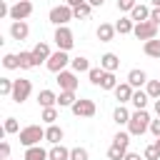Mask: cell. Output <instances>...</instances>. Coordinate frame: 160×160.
I'll use <instances>...</instances> for the list:
<instances>
[{"mask_svg": "<svg viewBox=\"0 0 160 160\" xmlns=\"http://www.w3.org/2000/svg\"><path fill=\"white\" fill-rule=\"evenodd\" d=\"M22 160H50V155H48V150H45V148H40V145H32V148H25V155H22Z\"/></svg>", "mask_w": 160, "mask_h": 160, "instance_id": "5bb4252c", "label": "cell"}, {"mask_svg": "<svg viewBox=\"0 0 160 160\" xmlns=\"http://www.w3.org/2000/svg\"><path fill=\"white\" fill-rule=\"evenodd\" d=\"M40 140H45V130L40 125H28L20 130V145L32 148V145H40Z\"/></svg>", "mask_w": 160, "mask_h": 160, "instance_id": "7a4b0ae2", "label": "cell"}, {"mask_svg": "<svg viewBox=\"0 0 160 160\" xmlns=\"http://www.w3.org/2000/svg\"><path fill=\"white\" fill-rule=\"evenodd\" d=\"M122 160H142V158H140V152H130V150H128Z\"/></svg>", "mask_w": 160, "mask_h": 160, "instance_id": "f6af8a7d", "label": "cell"}, {"mask_svg": "<svg viewBox=\"0 0 160 160\" xmlns=\"http://www.w3.org/2000/svg\"><path fill=\"white\" fill-rule=\"evenodd\" d=\"M105 72H108V70H102V68H90V70H88V78H90L92 85H100L102 78H105Z\"/></svg>", "mask_w": 160, "mask_h": 160, "instance_id": "4dcf8cb0", "label": "cell"}, {"mask_svg": "<svg viewBox=\"0 0 160 160\" xmlns=\"http://www.w3.org/2000/svg\"><path fill=\"white\" fill-rule=\"evenodd\" d=\"M100 88H102V90H115V88H118V78H115V72H105Z\"/></svg>", "mask_w": 160, "mask_h": 160, "instance_id": "d6a6232c", "label": "cell"}, {"mask_svg": "<svg viewBox=\"0 0 160 160\" xmlns=\"http://www.w3.org/2000/svg\"><path fill=\"white\" fill-rule=\"evenodd\" d=\"M115 92V100H118V105H125V102H130L132 100V92H135V88L125 80V82H118V88L112 90Z\"/></svg>", "mask_w": 160, "mask_h": 160, "instance_id": "8fae6325", "label": "cell"}, {"mask_svg": "<svg viewBox=\"0 0 160 160\" xmlns=\"http://www.w3.org/2000/svg\"><path fill=\"white\" fill-rule=\"evenodd\" d=\"M115 30H118L120 35H128V32L135 30V20H132V18H120V20L115 22Z\"/></svg>", "mask_w": 160, "mask_h": 160, "instance_id": "d4e9b609", "label": "cell"}, {"mask_svg": "<svg viewBox=\"0 0 160 160\" xmlns=\"http://www.w3.org/2000/svg\"><path fill=\"white\" fill-rule=\"evenodd\" d=\"M18 60H20V70H30V68H35L32 50H30V52H20V55H18Z\"/></svg>", "mask_w": 160, "mask_h": 160, "instance_id": "f546056e", "label": "cell"}, {"mask_svg": "<svg viewBox=\"0 0 160 160\" xmlns=\"http://www.w3.org/2000/svg\"><path fill=\"white\" fill-rule=\"evenodd\" d=\"M150 20H152L155 25H160V8H152V10H150Z\"/></svg>", "mask_w": 160, "mask_h": 160, "instance_id": "ee69618b", "label": "cell"}, {"mask_svg": "<svg viewBox=\"0 0 160 160\" xmlns=\"http://www.w3.org/2000/svg\"><path fill=\"white\" fill-rule=\"evenodd\" d=\"M142 158H145V160H160V148H158L155 142H152V145H148V148H145V152H142Z\"/></svg>", "mask_w": 160, "mask_h": 160, "instance_id": "8d00e7d4", "label": "cell"}, {"mask_svg": "<svg viewBox=\"0 0 160 160\" xmlns=\"http://www.w3.org/2000/svg\"><path fill=\"white\" fill-rule=\"evenodd\" d=\"M132 35H135L138 40H152V38L158 35V25H155L152 20L135 22V30H132Z\"/></svg>", "mask_w": 160, "mask_h": 160, "instance_id": "52a82bcc", "label": "cell"}, {"mask_svg": "<svg viewBox=\"0 0 160 160\" xmlns=\"http://www.w3.org/2000/svg\"><path fill=\"white\" fill-rule=\"evenodd\" d=\"M150 5L152 8H160V0H150Z\"/></svg>", "mask_w": 160, "mask_h": 160, "instance_id": "f907efd6", "label": "cell"}, {"mask_svg": "<svg viewBox=\"0 0 160 160\" xmlns=\"http://www.w3.org/2000/svg\"><path fill=\"white\" fill-rule=\"evenodd\" d=\"M155 115H158V118H160V98H158V100H155Z\"/></svg>", "mask_w": 160, "mask_h": 160, "instance_id": "681fc988", "label": "cell"}, {"mask_svg": "<svg viewBox=\"0 0 160 160\" xmlns=\"http://www.w3.org/2000/svg\"><path fill=\"white\" fill-rule=\"evenodd\" d=\"M82 2H88V0H68V2H65V5H70V8H80V5H82Z\"/></svg>", "mask_w": 160, "mask_h": 160, "instance_id": "7dc6e473", "label": "cell"}, {"mask_svg": "<svg viewBox=\"0 0 160 160\" xmlns=\"http://www.w3.org/2000/svg\"><path fill=\"white\" fill-rule=\"evenodd\" d=\"M48 155H50V160H70V150H68L62 142L52 145V148L48 150Z\"/></svg>", "mask_w": 160, "mask_h": 160, "instance_id": "44dd1931", "label": "cell"}, {"mask_svg": "<svg viewBox=\"0 0 160 160\" xmlns=\"http://www.w3.org/2000/svg\"><path fill=\"white\" fill-rule=\"evenodd\" d=\"M142 52H145L148 58H155V60H160V40H158V38H152V40H145V42H142Z\"/></svg>", "mask_w": 160, "mask_h": 160, "instance_id": "ffe728a7", "label": "cell"}, {"mask_svg": "<svg viewBox=\"0 0 160 160\" xmlns=\"http://www.w3.org/2000/svg\"><path fill=\"white\" fill-rule=\"evenodd\" d=\"M0 158H2V160L10 158V142H5V140L0 142Z\"/></svg>", "mask_w": 160, "mask_h": 160, "instance_id": "b9f144b4", "label": "cell"}, {"mask_svg": "<svg viewBox=\"0 0 160 160\" xmlns=\"http://www.w3.org/2000/svg\"><path fill=\"white\" fill-rule=\"evenodd\" d=\"M5 15H10V8H8V5L0 0V18H5Z\"/></svg>", "mask_w": 160, "mask_h": 160, "instance_id": "bcb514c9", "label": "cell"}, {"mask_svg": "<svg viewBox=\"0 0 160 160\" xmlns=\"http://www.w3.org/2000/svg\"><path fill=\"white\" fill-rule=\"evenodd\" d=\"M72 12H75V20H88L90 12H92V5L90 2H82L80 8H72Z\"/></svg>", "mask_w": 160, "mask_h": 160, "instance_id": "f1b7e54d", "label": "cell"}, {"mask_svg": "<svg viewBox=\"0 0 160 160\" xmlns=\"http://www.w3.org/2000/svg\"><path fill=\"white\" fill-rule=\"evenodd\" d=\"M88 2H90L92 8H102V2H105V0H88Z\"/></svg>", "mask_w": 160, "mask_h": 160, "instance_id": "c3c4849f", "label": "cell"}, {"mask_svg": "<svg viewBox=\"0 0 160 160\" xmlns=\"http://www.w3.org/2000/svg\"><path fill=\"white\" fill-rule=\"evenodd\" d=\"M90 155H88V150L85 148H72L70 150V160H88Z\"/></svg>", "mask_w": 160, "mask_h": 160, "instance_id": "ab89813d", "label": "cell"}, {"mask_svg": "<svg viewBox=\"0 0 160 160\" xmlns=\"http://www.w3.org/2000/svg\"><path fill=\"white\" fill-rule=\"evenodd\" d=\"M150 112L148 110H135L132 115H130V122H128V132L130 135H135V138H140V135H145L148 130H150Z\"/></svg>", "mask_w": 160, "mask_h": 160, "instance_id": "6da1fadb", "label": "cell"}, {"mask_svg": "<svg viewBox=\"0 0 160 160\" xmlns=\"http://www.w3.org/2000/svg\"><path fill=\"white\" fill-rule=\"evenodd\" d=\"M55 45H58V50H70L72 45H75V35H72V30L68 28V25H58V30H55Z\"/></svg>", "mask_w": 160, "mask_h": 160, "instance_id": "277c9868", "label": "cell"}, {"mask_svg": "<svg viewBox=\"0 0 160 160\" xmlns=\"http://www.w3.org/2000/svg\"><path fill=\"white\" fill-rule=\"evenodd\" d=\"M52 52H50V48H48V42H38L35 48H32V58H35V65H40V62H48V58H50Z\"/></svg>", "mask_w": 160, "mask_h": 160, "instance_id": "2e32d148", "label": "cell"}, {"mask_svg": "<svg viewBox=\"0 0 160 160\" xmlns=\"http://www.w3.org/2000/svg\"><path fill=\"white\" fill-rule=\"evenodd\" d=\"M75 90H60V95H58V105L60 108H72L75 105Z\"/></svg>", "mask_w": 160, "mask_h": 160, "instance_id": "603a6c76", "label": "cell"}, {"mask_svg": "<svg viewBox=\"0 0 160 160\" xmlns=\"http://www.w3.org/2000/svg\"><path fill=\"white\" fill-rule=\"evenodd\" d=\"M28 35H30L28 22H25V20H12V25H10V38H12V40H25Z\"/></svg>", "mask_w": 160, "mask_h": 160, "instance_id": "7c38bea8", "label": "cell"}, {"mask_svg": "<svg viewBox=\"0 0 160 160\" xmlns=\"http://www.w3.org/2000/svg\"><path fill=\"white\" fill-rule=\"evenodd\" d=\"M115 32H118V30H115V25H110V22H100V28H98V32H95V35H98V40H100V42H110V40L115 38Z\"/></svg>", "mask_w": 160, "mask_h": 160, "instance_id": "9a60e30c", "label": "cell"}, {"mask_svg": "<svg viewBox=\"0 0 160 160\" xmlns=\"http://www.w3.org/2000/svg\"><path fill=\"white\" fill-rule=\"evenodd\" d=\"M130 18H132L135 22H142V20H150V8H148V5H140V2H138V5H135V8L130 10Z\"/></svg>", "mask_w": 160, "mask_h": 160, "instance_id": "7402d4cb", "label": "cell"}, {"mask_svg": "<svg viewBox=\"0 0 160 160\" xmlns=\"http://www.w3.org/2000/svg\"><path fill=\"white\" fill-rule=\"evenodd\" d=\"M100 68L108 70V72H115V70L120 68V58H118L115 52H105V55L100 58Z\"/></svg>", "mask_w": 160, "mask_h": 160, "instance_id": "4fadbf2b", "label": "cell"}, {"mask_svg": "<svg viewBox=\"0 0 160 160\" xmlns=\"http://www.w3.org/2000/svg\"><path fill=\"white\" fill-rule=\"evenodd\" d=\"M155 145H158V148H160V138H155Z\"/></svg>", "mask_w": 160, "mask_h": 160, "instance_id": "816d5d0a", "label": "cell"}, {"mask_svg": "<svg viewBox=\"0 0 160 160\" xmlns=\"http://www.w3.org/2000/svg\"><path fill=\"white\" fill-rule=\"evenodd\" d=\"M30 92H32V82L30 80H25V78H20V80H15V85H12V102H18V105H22L28 98H30Z\"/></svg>", "mask_w": 160, "mask_h": 160, "instance_id": "8992f818", "label": "cell"}, {"mask_svg": "<svg viewBox=\"0 0 160 160\" xmlns=\"http://www.w3.org/2000/svg\"><path fill=\"white\" fill-rule=\"evenodd\" d=\"M150 132H152L155 138H160V118H158V120H150Z\"/></svg>", "mask_w": 160, "mask_h": 160, "instance_id": "7bdbcfd3", "label": "cell"}, {"mask_svg": "<svg viewBox=\"0 0 160 160\" xmlns=\"http://www.w3.org/2000/svg\"><path fill=\"white\" fill-rule=\"evenodd\" d=\"M62 135H65V132H62V128H58L55 122L45 128V140H48L50 145H58V142H62Z\"/></svg>", "mask_w": 160, "mask_h": 160, "instance_id": "ac0fdd59", "label": "cell"}, {"mask_svg": "<svg viewBox=\"0 0 160 160\" xmlns=\"http://www.w3.org/2000/svg\"><path fill=\"white\" fill-rule=\"evenodd\" d=\"M128 82H130L132 88H140V85H145V82H148V72H145V70H140V68H135V70H130V72H128Z\"/></svg>", "mask_w": 160, "mask_h": 160, "instance_id": "d6986e66", "label": "cell"}, {"mask_svg": "<svg viewBox=\"0 0 160 160\" xmlns=\"http://www.w3.org/2000/svg\"><path fill=\"white\" fill-rule=\"evenodd\" d=\"M148 100H150V95L145 92V90H135L132 92V105H135V110H145V105H148Z\"/></svg>", "mask_w": 160, "mask_h": 160, "instance_id": "484cf974", "label": "cell"}, {"mask_svg": "<svg viewBox=\"0 0 160 160\" xmlns=\"http://www.w3.org/2000/svg\"><path fill=\"white\" fill-rule=\"evenodd\" d=\"M70 65H72V70H75V72H88V70H90V62H88V58H82V55L72 58V60H70Z\"/></svg>", "mask_w": 160, "mask_h": 160, "instance_id": "4316f807", "label": "cell"}, {"mask_svg": "<svg viewBox=\"0 0 160 160\" xmlns=\"http://www.w3.org/2000/svg\"><path fill=\"white\" fill-rule=\"evenodd\" d=\"M70 60H72V58H68V50H55V52L48 58V62H45V65H48V70H50V72H55V75H58V72H62V70L68 68V62H70Z\"/></svg>", "mask_w": 160, "mask_h": 160, "instance_id": "5b68a950", "label": "cell"}, {"mask_svg": "<svg viewBox=\"0 0 160 160\" xmlns=\"http://www.w3.org/2000/svg\"><path fill=\"white\" fill-rule=\"evenodd\" d=\"M135 5H138L135 0H118V10H120V12H130Z\"/></svg>", "mask_w": 160, "mask_h": 160, "instance_id": "60d3db41", "label": "cell"}, {"mask_svg": "<svg viewBox=\"0 0 160 160\" xmlns=\"http://www.w3.org/2000/svg\"><path fill=\"white\" fill-rule=\"evenodd\" d=\"M70 110H72V115H78V118H92L98 108H95L92 100H88V98H78L75 105H72Z\"/></svg>", "mask_w": 160, "mask_h": 160, "instance_id": "ba28073f", "label": "cell"}, {"mask_svg": "<svg viewBox=\"0 0 160 160\" xmlns=\"http://www.w3.org/2000/svg\"><path fill=\"white\" fill-rule=\"evenodd\" d=\"M12 85H15V80L0 78V95H12Z\"/></svg>", "mask_w": 160, "mask_h": 160, "instance_id": "74e56055", "label": "cell"}, {"mask_svg": "<svg viewBox=\"0 0 160 160\" xmlns=\"http://www.w3.org/2000/svg\"><path fill=\"white\" fill-rule=\"evenodd\" d=\"M50 22L52 25H68L70 20H75V12H72V8L70 5H55L52 10H50Z\"/></svg>", "mask_w": 160, "mask_h": 160, "instance_id": "3957f363", "label": "cell"}, {"mask_svg": "<svg viewBox=\"0 0 160 160\" xmlns=\"http://www.w3.org/2000/svg\"><path fill=\"white\" fill-rule=\"evenodd\" d=\"M108 158H110V160H122V158H125V150L118 148V145H110V148H108Z\"/></svg>", "mask_w": 160, "mask_h": 160, "instance_id": "f35d334b", "label": "cell"}, {"mask_svg": "<svg viewBox=\"0 0 160 160\" xmlns=\"http://www.w3.org/2000/svg\"><path fill=\"white\" fill-rule=\"evenodd\" d=\"M40 118H42L48 125H52V122L58 120V105H55V108H42V115H40Z\"/></svg>", "mask_w": 160, "mask_h": 160, "instance_id": "836d02e7", "label": "cell"}, {"mask_svg": "<svg viewBox=\"0 0 160 160\" xmlns=\"http://www.w3.org/2000/svg\"><path fill=\"white\" fill-rule=\"evenodd\" d=\"M8 160H10V158H8Z\"/></svg>", "mask_w": 160, "mask_h": 160, "instance_id": "f5cc1de1", "label": "cell"}, {"mask_svg": "<svg viewBox=\"0 0 160 160\" xmlns=\"http://www.w3.org/2000/svg\"><path fill=\"white\" fill-rule=\"evenodd\" d=\"M145 92L150 95V100H158L160 98V78L158 80H148L145 82Z\"/></svg>", "mask_w": 160, "mask_h": 160, "instance_id": "83f0119b", "label": "cell"}, {"mask_svg": "<svg viewBox=\"0 0 160 160\" xmlns=\"http://www.w3.org/2000/svg\"><path fill=\"white\" fill-rule=\"evenodd\" d=\"M2 132L5 135H12V132H20V125L15 118H5V125H2Z\"/></svg>", "mask_w": 160, "mask_h": 160, "instance_id": "e575fe53", "label": "cell"}, {"mask_svg": "<svg viewBox=\"0 0 160 160\" xmlns=\"http://www.w3.org/2000/svg\"><path fill=\"white\" fill-rule=\"evenodd\" d=\"M32 15V2L30 0H18L10 8V20H28Z\"/></svg>", "mask_w": 160, "mask_h": 160, "instance_id": "9c48e42d", "label": "cell"}, {"mask_svg": "<svg viewBox=\"0 0 160 160\" xmlns=\"http://www.w3.org/2000/svg\"><path fill=\"white\" fill-rule=\"evenodd\" d=\"M130 115H132V112H130L125 105H118L115 112H112V120H115L118 125H128V122H130Z\"/></svg>", "mask_w": 160, "mask_h": 160, "instance_id": "cb8c5ba5", "label": "cell"}, {"mask_svg": "<svg viewBox=\"0 0 160 160\" xmlns=\"http://www.w3.org/2000/svg\"><path fill=\"white\" fill-rule=\"evenodd\" d=\"M38 105L40 108H55L58 105V95L52 90H40L38 92Z\"/></svg>", "mask_w": 160, "mask_h": 160, "instance_id": "e0dca14e", "label": "cell"}, {"mask_svg": "<svg viewBox=\"0 0 160 160\" xmlns=\"http://www.w3.org/2000/svg\"><path fill=\"white\" fill-rule=\"evenodd\" d=\"M58 85H60V90H75L78 88V72L75 70L58 72Z\"/></svg>", "mask_w": 160, "mask_h": 160, "instance_id": "30bf717a", "label": "cell"}, {"mask_svg": "<svg viewBox=\"0 0 160 160\" xmlns=\"http://www.w3.org/2000/svg\"><path fill=\"white\" fill-rule=\"evenodd\" d=\"M2 65H5L8 70H15V68H20V60H18V55L8 52V55H2Z\"/></svg>", "mask_w": 160, "mask_h": 160, "instance_id": "d590c367", "label": "cell"}, {"mask_svg": "<svg viewBox=\"0 0 160 160\" xmlns=\"http://www.w3.org/2000/svg\"><path fill=\"white\" fill-rule=\"evenodd\" d=\"M112 145H118V148H122L128 152V148H130V132H118L112 138Z\"/></svg>", "mask_w": 160, "mask_h": 160, "instance_id": "1f68e13d", "label": "cell"}]
</instances>
